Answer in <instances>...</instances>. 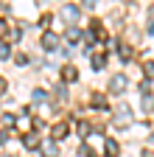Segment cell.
<instances>
[{"mask_svg": "<svg viewBox=\"0 0 154 157\" xmlns=\"http://www.w3.org/2000/svg\"><path fill=\"white\" fill-rule=\"evenodd\" d=\"M62 17H65V20H70V23H73V20H76V17H79V9H73V6H65V11H62Z\"/></svg>", "mask_w": 154, "mask_h": 157, "instance_id": "1", "label": "cell"}, {"mask_svg": "<svg viewBox=\"0 0 154 157\" xmlns=\"http://www.w3.org/2000/svg\"><path fill=\"white\" fill-rule=\"evenodd\" d=\"M109 84H112V90H123V84H126V78H123V76H115L112 82H109Z\"/></svg>", "mask_w": 154, "mask_h": 157, "instance_id": "2", "label": "cell"}, {"mask_svg": "<svg viewBox=\"0 0 154 157\" xmlns=\"http://www.w3.org/2000/svg\"><path fill=\"white\" fill-rule=\"evenodd\" d=\"M45 45H48V51L56 45V36H53V34H45Z\"/></svg>", "mask_w": 154, "mask_h": 157, "instance_id": "3", "label": "cell"}, {"mask_svg": "<svg viewBox=\"0 0 154 157\" xmlns=\"http://www.w3.org/2000/svg\"><path fill=\"white\" fill-rule=\"evenodd\" d=\"M84 3H87V6H95V0H84Z\"/></svg>", "mask_w": 154, "mask_h": 157, "instance_id": "4", "label": "cell"}]
</instances>
